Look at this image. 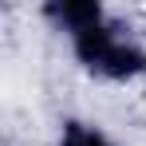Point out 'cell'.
I'll list each match as a JSON object with an SVG mask.
<instances>
[{
  "label": "cell",
  "instance_id": "6da1fadb",
  "mask_svg": "<svg viewBox=\"0 0 146 146\" xmlns=\"http://www.w3.org/2000/svg\"><path fill=\"white\" fill-rule=\"evenodd\" d=\"M75 63L99 83H134L146 79V44L122 24L119 16H107L91 32L67 40Z\"/></svg>",
  "mask_w": 146,
  "mask_h": 146
},
{
  "label": "cell",
  "instance_id": "7a4b0ae2",
  "mask_svg": "<svg viewBox=\"0 0 146 146\" xmlns=\"http://www.w3.org/2000/svg\"><path fill=\"white\" fill-rule=\"evenodd\" d=\"M111 12L99 4V0H48L44 8H40V20L51 28V32H59L63 40H75V36H83V32H91L95 24H103Z\"/></svg>",
  "mask_w": 146,
  "mask_h": 146
},
{
  "label": "cell",
  "instance_id": "3957f363",
  "mask_svg": "<svg viewBox=\"0 0 146 146\" xmlns=\"http://www.w3.org/2000/svg\"><path fill=\"white\" fill-rule=\"evenodd\" d=\"M51 146H119V142L91 119H63V126H59Z\"/></svg>",
  "mask_w": 146,
  "mask_h": 146
}]
</instances>
